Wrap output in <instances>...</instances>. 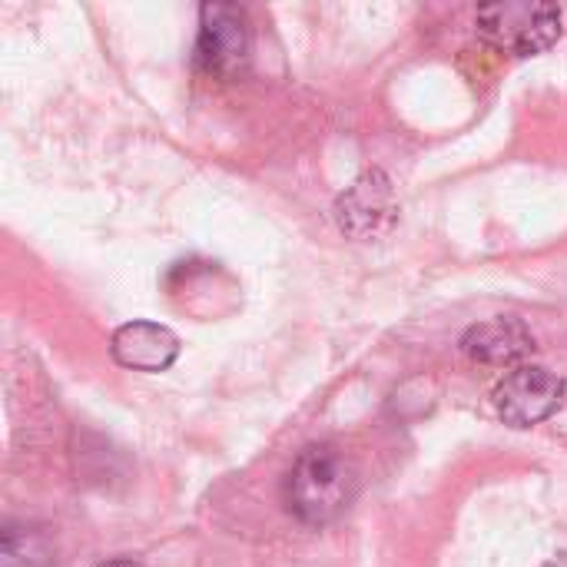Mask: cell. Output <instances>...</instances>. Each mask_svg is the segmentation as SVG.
<instances>
[{"instance_id": "cell-1", "label": "cell", "mask_w": 567, "mask_h": 567, "mask_svg": "<svg viewBox=\"0 0 567 567\" xmlns=\"http://www.w3.org/2000/svg\"><path fill=\"white\" fill-rule=\"evenodd\" d=\"M355 492V478L349 462L332 445H309L289 478H286V505L302 525H329L339 518Z\"/></svg>"}, {"instance_id": "cell-2", "label": "cell", "mask_w": 567, "mask_h": 567, "mask_svg": "<svg viewBox=\"0 0 567 567\" xmlns=\"http://www.w3.org/2000/svg\"><path fill=\"white\" fill-rule=\"evenodd\" d=\"M475 23L495 50L512 56H535L561 37V10L555 3H485Z\"/></svg>"}, {"instance_id": "cell-3", "label": "cell", "mask_w": 567, "mask_h": 567, "mask_svg": "<svg viewBox=\"0 0 567 567\" xmlns=\"http://www.w3.org/2000/svg\"><path fill=\"white\" fill-rule=\"evenodd\" d=\"M565 402V379L542 365H522L508 372L495 389L498 415L515 429H532L551 419Z\"/></svg>"}, {"instance_id": "cell-4", "label": "cell", "mask_w": 567, "mask_h": 567, "mask_svg": "<svg viewBox=\"0 0 567 567\" xmlns=\"http://www.w3.org/2000/svg\"><path fill=\"white\" fill-rule=\"evenodd\" d=\"M249 53V20L236 3H203L196 60L206 73L229 76L246 63Z\"/></svg>"}, {"instance_id": "cell-5", "label": "cell", "mask_w": 567, "mask_h": 567, "mask_svg": "<svg viewBox=\"0 0 567 567\" xmlns=\"http://www.w3.org/2000/svg\"><path fill=\"white\" fill-rule=\"evenodd\" d=\"M110 352L123 369L166 372L179 355V339L159 322H126L113 332Z\"/></svg>"}, {"instance_id": "cell-6", "label": "cell", "mask_w": 567, "mask_h": 567, "mask_svg": "<svg viewBox=\"0 0 567 567\" xmlns=\"http://www.w3.org/2000/svg\"><path fill=\"white\" fill-rule=\"evenodd\" d=\"M462 349L475 359V362H485V365H505V362H515L522 359L528 349H532V336L522 322L515 319H495V322H485V326H475Z\"/></svg>"}, {"instance_id": "cell-7", "label": "cell", "mask_w": 567, "mask_h": 567, "mask_svg": "<svg viewBox=\"0 0 567 567\" xmlns=\"http://www.w3.org/2000/svg\"><path fill=\"white\" fill-rule=\"evenodd\" d=\"M100 567H140V565H133V561H106V565H100Z\"/></svg>"}]
</instances>
